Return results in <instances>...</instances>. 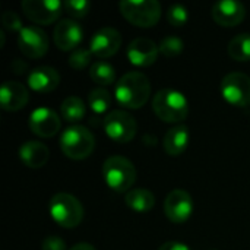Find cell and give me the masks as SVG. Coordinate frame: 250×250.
<instances>
[{
	"label": "cell",
	"instance_id": "52a82bcc",
	"mask_svg": "<svg viewBox=\"0 0 250 250\" xmlns=\"http://www.w3.org/2000/svg\"><path fill=\"white\" fill-rule=\"evenodd\" d=\"M104 132L111 141L127 144L135 138L138 125L130 113L125 110H113L104 117Z\"/></svg>",
	"mask_w": 250,
	"mask_h": 250
},
{
	"label": "cell",
	"instance_id": "1f68e13d",
	"mask_svg": "<svg viewBox=\"0 0 250 250\" xmlns=\"http://www.w3.org/2000/svg\"><path fill=\"white\" fill-rule=\"evenodd\" d=\"M10 69L13 73L16 75H23L26 70H28V64L22 60V59H15L12 63H10Z\"/></svg>",
	"mask_w": 250,
	"mask_h": 250
},
{
	"label": "cell",
	"instance_id": "e0dca14e",
	"mask_svg": "<svg viewBox=\"0 0 250 250\" xmlns=\"http://www.w3.org/2000/svg\"><path fill=\"white\" fill-rule=\"evenodd\" d=\"M29 101L28 88L18 81H4L0 88V104L6 111H18Z\"/></svg>",
	"mask_w": 250,
	"mask_h": 250
},
{
	"label": "cell",
	"instance_id": "8992f818",
	"mask_svg": "<svg viewBox=\"0 0 250 250\" xmlns=\"http://www.w3.org/2000/svg\"><path fill=\"white\" fill-rule=\"evenodd\" d=\"M119 9L130 23L141 28L154 26L161 18V4L157 0H123Z\"/></svg>",
	"mask_w": 250,
	"mask_h": 250
},
{
	"label": "cell",
	"instance_id": "484cf974",
	"mask_svg": "<svg viewBox=\"0 0 250 250\" xmlns=\"http://www.w3.org/2000/svg\"><path fill=\"white\" fill-rule=\"evenodd\" d=\"M183 47H185V44H183L182 38H179L176 35H167L158 44L160 54H163L166 57H176V56H179L183 51Z\"/></svg>",
	"mask_w": 250,
	"mask_h": 250
},
{
	"label": "cell",
	"instance_id": "44dd1931",
	"mask_svg": "<svg viewBox=\"0 0 250 250\" xmlns=\"http://www.w3.org/2000/svg\"><path fill=\"white\" fill-rule=\"evenodd\" d=\"M125 202L135 212H149L155 205V196L148 189L136 188L126 193Z\"/></svg>",
	"mask_w": 250,
	"mask_h": 250
},
{
	"label": "cell",
	"instance_id": "5bb4252c",
	"mask_svg": "<svg viewBox=\"0 0 250 250\" xmlns=\"http://www.w3.org/2000/svg\"><path fill=\"white\" fill-rule=\"evenodd\" d=\"M122 45V35L116 28L111 26H104L100 28L89 41V50L92 51L94 56L100 59H107L111 57L119 51Z\"/></svg>",
	"mask_w": 250,
	"mask_h": 250
},
{
	"label": "cell",
	"instance_id": "836d02e7",
	"mask_svg": "<svg viewBox=\"0 0 250 250\" xmlns=\"http://www.w3.org/2000/svg\"><path fill=\"white\" fill-rule=\"evenodd\" d=\"M70 250H97L92 245H89V243H78V245H75V246H72Z\"/></svg>",
	"mask_w": 250,
	"mask_h": 250
},
{
	"label": "cell",
	"instance_id": "9c48e42d",
	"mask_svg": "<svg viewBox=\"0 0 250 250\" xmlns=\"http://www.w3.org/2000/svg\"><path fill=\"white\" fill-rule=\"evenodd\" d=\"M21 7L31 22L38 25H48L59 19L63 3L59 0H23Z\"/></svg>",
	"mask_w": 250,
	"mask_h": 250
},
{
	"label": "cell",
	"instance_id": "e575fe53",
	"mask_svg": "<svg viewBox=\"0 0 250 250\" xmlns=\"http://www.w3.org/2000/svg\"><path fill=\"white\" fill-rule=\"evenodd\" d=\"M0 38H1V44H0V47H3V45H4V32H3V31H0Z\"/></svg>",
	"mask_w": 250,
	"mask_h": 250
},
{
	"label": "cell",
	"instance_id": "ac0fdd59",
	"mask_svg": "<svg viewBox=\"0 0 250 250\" xmlns=\"http://www.w3.org/2000/svg\"><path fill=\"white\" fill-rule=\"evenodd\" d=\"M60 83L59 72L51 66H38L28 75V86L40 94L51 92Z\"/></svg>",
	"mask_w": 250,
	"mask_h": 250
},
{
	"label": "cell",
	"instance_id": "d6a6232c",
	"mask_svg": "<svg viewBox=\"0 0 250 250\" xmlns=\"http://www.w3.org/2000/svg\"><path fill=\"white\" fill-rule=\"evenodd\" d=\"M158 250H190L189 246H186L185 243L180 242H167L164 243Z\"/></svg>",
	"mask_w": 250,
	"mask_h": 250
},
{
	"label": "cell",
	"instance_id": "f546056e",
	"mask_svg": "<svg viewBox=\"0 0 250 250\" xmlns=\"http://www.w3.org/2000/svg\"><path fill=\"white\" fill-rule=\"evenodd\" d=\"M1 23L9 31H18L19 32L23 28L22 26V22H21V18L13 10H4L3 12V15H1Z\"/></svg>",
	"mask_w": 250,
	"mask_h": 250
},
{
	"label": "cell",
	"instance_id": "4fadbf2b",
	"mask_svg": "<svg viewBox=\"0 0 250 250\" xmlns=\"http://www.w3.org/2000/svg\"><path fill=\"white\" fill-rule=\"evenodd\" d=\"M29 129L40 138H51L54 136L62 126L59 114L48 107H38L29 114Z\"/></svg>",
	"mask_w": 250,
	"mask_h": 250
},
{
	"label": "cell",
	"instance_id": "6da1fadb",
	"mask_svg": "<svg viewBox=\"0 0 250 250\" xmlns=\"http://www.w3.org/2000/svg\"><path fill=\"white\" fill-rule=\"evenodd\" d=\"M151 95V82L142 72L125 73L114 86V97L125 108H141Z\"/></svg>",
	"mask_w": 250,
	"mask_h": 250
},
{
	"label": "cell",
	"instance_id": "d6986e66",
	"mask_svg": "<svg viewBox=\"0 0 250 250\" xmlns=\"http://www.w3.org/2000/svg\"><path fill=\"white\" fill-rule=\"evenodd\" d=\"M50 151L38 141H26L19 146V160L29 168H41L47 164Z\"/></svg>",
	"mask_w": 250,
	"mask_h": 250
},
{
	"label": "cell",
	"instance_id": "83f0119b",
	"mask_svg": "<svg viewBox=\"0 0 250 250\" xmlns=\"http://www.w3.org/2000/svg\"><path fill=\"white\" fill-rule=\"evenodd\" d=\"M189 19V10L180 3H174L167 10V21L174 26H183Z\"/></svg>",
	"mask_w": 250,
	"mask_h": 250
},
{
	"label": "cell",
	"instance_id": "277c9868",
	"mask_svg": "<svg viewBox=\"0 0 250 250\" xmlns=\"http://www.w3.org/2000/svg\"><path fill=\"white\" fill-rule=\"evenodd\" d=\"M95 148V138L92 132L81 125L69 126L60 136L62 152L72 160H83L92 154Z\"/></svg>",
	"mask_w": 250,
	"mask_h": 250
},
{
	"label": "cell",
	"instance_id": "2e32d148",
	"mask_svg": "<svg viewBox=\"0 0 250 250\" xmlns=\"http://www.w3.org/2000/svg\"><path fill=\"white\" fill-rule=\"evenodd\" d=\"M212 19L221 26H236L246 16V7L237 0H220L211 10Z\"/></svg>",
	"mask_w": 250,
	"mask_h": 250
},
{
	"label": "cell",
	"instance_id": "4dcf8cb0",
	"mask_svg": "<svg viewBox=\"0 0 250 250\" xmlns=\"http://www.w3.org/2000/svg\"><path fill=\"white\" fill-rule=\"evenodd\" d=\"M41 250H66V243L62 237L48 236L42 240Z\"/></svg>",
	"mask_w": 250,
	"mask_h": 250
},
{
	"label": "cell",
	"instance_id": "603a6c76",
	"mask_svg": "<svg viewBox=\"0 0 250 250\" xmlns=\"http://www.w3.org/2000/svg\"><path fill=\"white\" fill-rule=\"evenodd\" d=\"M227 51L229 56L237 62L250 60V32H242L237 34L234 38H231Z\"/></svg>",
	"mask_w": 250,
	"mask_h": 250
},
{
	"label": "cell",
	"instance_id": "4316f807",
	"mask_svg": "<svg viewBox=\"0 0 250 250\" xmlns=\"http://www.w3.org/2000/svg\"><path fill=\"white\" fill-rule=\"evenodd\" d=\"M91 59H92V51L89 48L78 47L73 51H70L69 66L73 67L75 70H81V69H85L91 63Z\"/></svg>",
	"mask_w": 250,
	"mask_h": 250
},
{
	"label": "cell",
	"instance_id": "8fae6325",
	"mask_svg": "<svg viewBox=\"0 0 250 250\" xmlns=\"http://www.w3.org/2000/svg\"><path fill=\"white\" fill-rule=\"evenodd\" d=\"M193 212L192 196L183 189L171 190L164 201V214L166 217L176 224L186 223Z\"/></svg>",
	"mask_w": 250,
	"mask_h": 250
},
{
	"label": "cell",
	"instance_id": "7a4b0ae2",
	"mask_svg": "<svg viewBox=\"0 0 250 250\" xmlns=\"http://www.w3.org/2000/svg\"><path fill=\"white\" fill-rule=\"evenodd\" d=\"M152 110L160 120L167 123H179L189 114V101L180 91L164 88L154 95Z\"/></svg>",
	"mask_w": 250,
	"mask_h": 250
},
{
	"label": "cell",
	"instance_id": "9a60e30c",
	"mask_svg": "<svg viewBox=\"0 0 250 250\" xmlns=\"http://www.w3.org/2000/svg\"><path fill=\"white\" fill-rule=\"evenodd\" d=\"M126 54H127L129 62L133 66L146 67L157 62L160 48L155 44V41H152L151 38L139 37V38H135L133 41H130V44L127 45Z\"/></svg>",
	"mask_w": 250,
	"mask_h": 250
},
{
	"label": "cell",
	"instance_id": "30bf717a",
	"mask_svg": "<svg viewBox=\"0 0 250 250\" xmlns=\"http://www.w3.org/2000/svg\"><path fill=\"white\" fill-rule=\"evenodd\" d=\"M18 34V47L26 57L40 59L47 53L48 37L41 28L35 25H28L23 26Z\"/></svg>",
	"mask_w": 250,
	"mask_h": 250
},
{
	"label": "cell",
	"instance_id": "ffe728a7",
	"mask_svg": "<svg viewBox=\"0 0 250 250\" xmlns=\"http://www.w3.org/2000/svg\"><path fill=\"white\" fill-rule=\"evenodd\" d=\"M189 139H190V133H189V127L185 125H179L174 127H170L164 138H163V148L168 155H182L186 148L189 146Z\"/></svg>",
	"mask_w": 250,
	"mask_h": 250
},
{
	"label": "cell",
	"instance_id": "ba28073f",
	"mask_svg": "<svg viewBox=\"0 0 250 250\" xmlns=\"http://www.w3.org/2000/svg\"><path fill=\"white\" fill-rule=\"evenodd\" d=\"M223 98L234 107L250 105V76L242 72L227 73L221 81Z\"/></svg>",
	"mask_w": 250,
	"mask_h": 250
},
{
	"label": "cell",
	"instance_id": "7402d4cb",
	"mask_svg": "<svg viewBox=\"0 0 250 250\" xmlns=\"http://www.w3.org/2000/svg\"><path fill=\"white\" fill-rule=\"evenodd\" d=\"M85 111H86V107L83 101L76 95L66 97L60 105V116L69 123H76L82 120L85 116Z\"/></svg>",
	"mask_w": 250,
	"mask_h": 250
},
{
	"label": "cell",
	"instance_id": "3957f363",
	"mask_svg": "<svg viewBox=\"0 0 250 250\" xmlns=\"http://www.w3.org/2000/svg\"><path fill=\"white\" fill-rule=\"evenodd\" d=\"M103 177L105 185L119 193L129 192L136 180V170L130 160L113 155L103 164Z\"/></svg>",
	"mask_w": 250,
	"mask_h": 250
},
{
	"label": "cell",
	"instance_id": "5b68a950",
	"mask_svg": "<svg viewBox=\"0 0 250 250\" xmlns=\"http://www.w3.org/2000/svg\"><path fill=\"white\" fill-rule=\"evenodd\" d=\"M51 218L63 229L78 227L83 220V207L73 195L56 193L48 204Z\"/></svg>",
	"mask_w": 250,
	"mask_h": 250
},
{
	"label": "cell",
	"instance_id": "f1b7e54d",
	"mask_svg": "<svg viewBox=\"0 0 250 250\" xmlns=\"http://www.w3.org/2000/svg\"><path fill=\"white\" fill-rule=\"evenodd\" d=\"M63 9L73 18H83L91 9V3L86 0H66L63 3Z\"/></svg>",
	"mask_w": 250,
	"mask_h": 250
},
{
	"label": "cell",
	"instance_id": "cb8c5ba5",
	"mask_svg": "<svg viewBox=\"0 0 250 250\" xmlns=\"http://www.w3.org/2000/svg\"><path fill=\"white\" fill-rule=\"evenodd\" d=\"M89 76L95 83L107 86V85H111L116 81V70L108 62L97 60L89 67Z\"/></svg>",
	"mask_w": 250,
	"mask_h": 250
},
{
	"label": "cell",
	"instance_id": "d4e9b609",
	"mask_svg": "<svg viewBox=\"0 0 250 250\" xmlns=\"http://www.w3.org/2000/svg\"><path fill=\"white\" fill-rule=\"evenodd\" d=\"M88 104L91 110L97 114H103L111 105V95L104 88H94L88 94Z\"/></svg>",
	"mask_w": 250,
	"mask_h": 250
},
{
	"label": "cell",
	"instance_id": "7c38bea8",
	"mask_svg": "<svg viewBox=\"0 0 250 250\" xmlns=\"http://www.w3.org/2000/svg\"><path fill=\"white\" fill-rule=\"evenodd\" d=\"M53 38L57 48L63 51H73L79 47L83 38V29L75 19H60L54 26Z\"/></svg>",
	"mask_w": 250,
	"mask_h": 250
}]
</instances>
